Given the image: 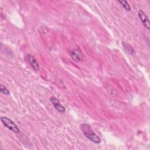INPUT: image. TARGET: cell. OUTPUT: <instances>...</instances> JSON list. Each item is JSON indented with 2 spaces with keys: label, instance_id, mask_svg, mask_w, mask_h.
Returning a JSON list of instances; mask_svg holds the SVG:
<instances>
[{
  "label": "cell",
  "instance_id": "6da1fadb",
  "mask_svg": "<svg viewBox=\"0 0 150 150\" xmlns=\"http://www.w3.org/2000/svg\"><path fill=\"white\" fill-rule=\"evenodd\" d=\"M80 129L88 139L95 144H100L101 142L100 138L94 132L91 126L88 124H81L80 126Z\"/></svg>",
  "mask_w": 150,
  "mask_h": 150
},
{
  "label": "cell",
  "instance_id": "7a4b0ae2",
  "mask_svg": "<svg viewBox=\"0 0 150 150\" xmlns=\"http://www.w3.org/2000/svg\"><path fill=\"white\" fill-rule=\"evenodd\" d=\"M1 121L2 124L8 128L9 130L12 131V132L15 133H19L20 132V129L18 127V126L16 125V124L11 120L10 118L6 117H2L1 118Z\"/></svg>",
  "mask_w": 150,
  "mask_h": 150
},
{
  "label": "cell",
  "instance_id": "3957f363",
  "mask_svg": "<svg viewBox=\"0 0 150 150\" xmlns=\"http://www.w3.org/2000/svg\"><path fill=\"white\" fill-rule=\"evenodd\" d=\"M138 16L139 18V19L141 21L143 25L145 28H146L148 30H149L150 29V23L148 19V17L146 15V13L143 11L142 9H139L138 11Z\"/></svg>",
  "mask_w": 150,
  "mask_h": 150
},
{
  "label": "cell",
  "instance_id": "277c9868",
  "mask_svg": "<svg viewBox=\"0 0 150 150\" xmlns=\"http://www.w3.org/2000/svg\"><path fill=\"white\" fill-rule=\"evenodd\" d=\"M52 104H53V105L54 106V108L59 111V112H64L66 111V109L64 108V107L63 105H62L60 101H59V100L57 98H56L54 97H52L50 99Z\"/></svg>",
  "mask_w": 150,
  "mask_h": 150
},
{
  "label": "cell",
  "instance_id": "5b68a950",
  "mask_svg": "<svg viewBox=\"0 0 150 150\" xmlns=\"http://www.w3.org/2000/svg\"><path fill=\"white\" fill-rule=\"evenodd\" d=\"M70 56L73 60L75 62H79L83 59V54L79 49H74L72 50Z\"/></svg>",
  "mask_w": 150,
  "mask_h": 150
},
{
  "label": "cell",
  "instance_id": "8992f818",
  "mask_svg": "<svg viewBox=\"0 0 150 150\" xmlns=\"http://www.w3.org/2000/svg\"><path fill=\"white\" fill-rule=\"evenodd\" d=\"M27 58H28V60L29 64H30L31 67L35 71H39V65L38 61L35 58V57L33 56H32V54H28L27 55Z\"/></svg>",
  "mask_w": 150,
  "mask_h": 150
},
{
  "label": "cell",
  "instance_id": "52a82bcc",
  "mask_svg": "<svg viewBox=\"0 0 150 150\" xmlns=\"http://www.w3.org/2000/svg\"><path fill=\"white\" fill-rule=\"evenodd\" d=\"M118 3H120L124 8V9L127 11H131V7L128 4V2L126 1H118Z\"/></svg>",
  "mask_w": 150,
  "mask_h": 150
},
{
  "label": "cell",
  "instance_id": "ba28073f",
  "mask_svg": "<svg viewBox=\"0 0 150 150\" xmlns=\"http://www.w3.org/2000/svg\"><path fill=\"white\" fill-rule=\"evenodd\" d=\"M0 92L5 95H9L10 94L9 91L5 86L2 85L0 86Z\"/></svg>",
  "mask_w": 150,
  "mask_h": 150
}]
</instances>
